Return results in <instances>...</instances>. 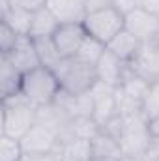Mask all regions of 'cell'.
Wrapping results in <instances>:
<instances>
[{
  "instance_id": "ffe728a7",
  "label": "cell",
  "mask_w": 159,
  "mask_h": 161,
  "mask_svg": "<svg viewBox=\"0 0 159 161\" xmlns=\"http://www.w3.org/2000/svg\"><path fill=\"white\" fill-rule=\"evenodd\" d=\"M105 51H107V45H105V43H101L99 40H96V38H92V36H86L84 41L80 43L77 54H75L73 58H77V60L84 62V64L96 66V64L99 62V58L103 56Z\"/></svg>"
},
{
  "instance_id": "4316f807",
  "label": "cell",
  "mask_w": 159,
  "mask_h": 161,
  "mask_svg": "<svg viewBox=\"0 0 159 161\" xmlns=\"http://www.w3.org/2000/svg\"><path fill=\"white\" fill-rule=\"evenodd\" d=\"M114 0H84V6L88 9V13L92 11H97V9H105V8H111Z\"/></svg>"
},
{
  "instance_id": "8fae6325",
  "label": "cell",
  "mask_w": 159,
  "mask_h": 161,
  "mask_svg": "<svg viewBox=\"0 0 159 161\" xmlns=\"http://www.w3.org/2000/svg\"><path fill=\"white\" fill-rule=\"evenodd\" d=\"M45 8L60 25H82L88 15L84 0H45Z\"/></svg>"
},
{
  "instance_id": "2e32d148",
  "label": "cell",
  "mask_w": 159,
  "mask_h": 161,
  "mask_svg": "<svg viewBox=\"0 0 159 161\" xmlns=\"http://www.w3.org/2000/svg\"><path fill=\"white\" fill-rule=\"evenodd\" d=\"M90 146H92V158H114V159L123 158L120 142L101 129L97 135H94L90 139Z\"/></svg>"
},
{
  "instance_id": "9c48e42d",
  "label": "cell",
  "mask_w": 159,
  "mask_h": 161,
  "mask_svg": "<svg viewBox=\"0 0 159 161\" xmlns=\"http://www.w3.org/2000/svg\"><path fill=\"white\" fill-rule=\"evenodd\" d=\"M129 34H133L140 43L152 41L159 38V17L154 13H148L140 8L133 9L125 15V26Z\"/></svg>"
},
{
  "instance_id": "5b68a950",
  "label": "cell",
  "mask_w": 159,
  "mask_h": 161,
  "mask_svg": "<svg viewBox=\"0 0 159 161\" xmlns=\"http://www.w3.org/2000/svg\"><path fill=\"white\" fill-rule=\"evenodd\" d=\"M84 30L88 36L99 40L101 43L109 45L114 36H118L125 26V15H122L116 8H105V9H97L86 15L84 23H82Z\"/></svg>"
},
{
  "instance_id": "603a6c76",
  "label": "cell",
  "mask_w": 159,
  "mask_h": 161,
  "mask_svg": "<svg viewBox=\"0 0 159 161\" xmlns=\"http://www.w3.org/2000/svg\"><path fill=\"white\" fill-rule=\"evenodd\" d=\"M23 154L25 152L19 139L0 135V161H21Z\"/></svg>"
},
{
  "instance_id": "f546056e",
  "label": "cell",
  "mask_w": 159,
  "mask_h": 161,
  "mask_svg": "<svg viewBox=\"0 0 159 161\" xmlns=\"http://www.w3.org/2000/svg\"><path fill=\"white\" fill-rule=\"evenodd\" d=\"M90 161H122V159H114V158H92Z\"/></svg>"
},
{
  "instance_id": "83f0119b",
  "label": "cell",
  "mask_w": 159,
  "mask_h": 161,
  "mask_svg": "<svg viewBox=\"0 0 159 161\" xmlns=\"http://www.w3.org/2000/svg\"><path fill=\"white\" fill-rule=\"evenodd\" d=\"M58 154H23L21 161H58Z\"/></svg>"
},
{
  "instance_id": "ba28073f",
  "label": "cell",
  "mask_w": 159,
  "mask_h": 161,
  "mask_svg": "<svg viewBox=\"0 0 159 161\" xmlns=\"http://www.w3.org/2000/svg\"><path fill=\"white\" fill-rule=\"evenodd\" d=\"M129 69L148 82L159 80V38L140 43L135 56L127 62Z\"/></svg>"
},
{
  "instance_id": "3957f363",
  "label": "cell",
  "mask_w": 159,
  "mask_h": 161,
  "mask_svg": "<svg viewBox=\"0 0 159 161\" xmlns=\"http://www.w3.org/2000/svg\"><path fill=\"white\" fill-rule=\"evenodd\" d=\"M21 92L36 107L49 105V103L54 101L56 94L60 92V80L49 68L40 66V68L23 75Z\"/></svg>"
},
{
  "instance_id": "f1b7e54d",
  "label": "cell",
  "mask_w": 159,
  "mask_h": 161,
  "mask_svg": "<svg viewBox=\"0 0 159 161\" xmlns=\"http://www.w3.org/2000/svg\"><path fill=\"white\" fill-rule=\"evenodd\" d=\"M139 2V8L148 11V13H154L159 17V0H137Z\"/></svg>"
},
{
  "instance_id": "8992f818",
  "label": "cell",
  "mask_w": 159,
  "mask_h": 161,
  "mask_svg": "<svg viewBox=\"0 0 159 161\" xmlns=\"http://www.w3.org/2000/svg\"><path fill=\"white\" fill-rule=\"evenodd\" d=\"M21 146L25 154H58L62 150V141L56 129L36 122L21 139Z\"/></svg>"
},
{
  "instance_id": "4fadbf2b",
  "label": "cell",
  "mask_w": 159,
  "mask_h": 161,
  "mask_svg": "<svg viewBox=\"0 0 159 161\" xmlns=\"http://www.w3.org/2000/svg\"><path fill=\"white\" fill-rule=\"evenodd\" d=\"M86 36L88 34L82 25H60L52 36V41L64 58H73Z\"/></svg>"
},
{
  "instance_id": "e0dca14e",
  "label": "cell",
  "mask_w": 159,
  "mask_h": 161,
  "mask_svg": "<svg viewBox=\"0 0 159 161\" xmlns=\"http://www.w3.org/2000/svg\"><path fill=\"white\" fill-rule=\"evenodd\" d=\"M32 11L21 9V8H8L2 11V23L8 25L17 36H30V26H32Z\"/></svg>"
},
{
  "instance_id": "9a60e30c",
  "label": "cell",
  "mask_w": 159,
  "mask_h": 161,
  "mask_svg": "<svg viewBox=\"0 0 159 161\" xmlns=\"http://www.w3.org/2000/svg\"><path fill=\"white\" fill-rule=\"evenodd\" d=\"M23 84V73L2 54L0 56V88H2V97L13 96L21 92Z\"/></svg>"
},
{
  "instance_id": "30bf717a",
  "label": "cell",
  "mask_w": 159,
  "mask_h": 161,
  "mask_svg": "<svg viewBox=\"0 0 159 161\" xmlns=\"http://www.w3.org/2000/svg\"><path fill=\"white\" fill-rule=\"evenodd\" d=\"M4 56L23 75L41 66V60H40V56H38V51H36V43H34V40L30 36H21L17 40V43L11 47V51L6 53Z\"/></svg>"
},
{
  "instance_id": "d6986e66",
  "label": "cell",
  "mask_w": 159,
  "mask_h": 161,
  "mask_svg": "<svg viewBox=\"0 0 159 161\" xmlns=\"http://www.w3.org/2000/svg\"><path fill=\"white\" fill-rule=\"evenodd\" d=\"M92 159V146L88 139H73L62 144L58 154V161H90Z\"/></svg>"
},
{
  "instance_id": "44dd1931",
  "label": "cell",
  "mask_w": 159,
  "mask_h": 161,
  "mask_svg": "<svg viewBox=\"0 0 159 161\" xmlns=\"http://www.w3.org/2000/svg\"><path fill=\"white\" fill-rule=\"evenodd\" d=\"M34 43H36V51L41 60V66L49 68L51 71L64 60V56L58 53L52 38H38V40H34Z\"/></svg>"
},
{
  "instance_id": "6da1fadb",
  "label": "cell",
  "mask_w": 159,
  "mask_h": 161,
  "mask_svg": "<svg viewBox=\"0 0 159 161\" xmlns=\"http://www.w3.org/2000/svg\"><path fill=\"white\" fill-rule=\"evenodd\" d=\"M36 111L38 107L30 103L23 92L2 97V135L21 141L36 124Z\"/></svg>"
},
{
  "instance_id": "7c38bea8",
  "label": "cell",
  "mask_w": 159,
  "mask_h": 161,
  "mask_svg": "<svg viewBox=\"0 0 159 161\" xmlns=\"http://www.w3.org/2000/svg\"><path fill=\"white\" fill-rule=\"evenodd\" d=\"M129 68L127 62H123L122 58H118L114 53H111L109 49L103 53V56L99 58V62L96 64V73H97V80H103L114 88H118L123 82L125 75H127Z\"/></svg>"
},
{
  "instance_id": "4dcf8cb0",
  "label": "cell",
  "mask_w": 159,
  "mask_h": 161,
  "mask_svg": "<svg viewBox=\"0 0 159 161\" xmlns=\"http://www.w3.org/2000/svg\"><path fill=\"white\" fill-rule=\"evenodd\" d=\"M122 161H142V159H131V158H122Z\"/></svg>"
},
{
  "instance_id": "ac0fdd59",
  "label": "cell",
  "mask_w": 159,
  "mask_h": 161,
  "mask_svg": "<svg viewBox=\"0 0 159 161\" xmlns=\"http://www.w3.org/2000/svg\"><path fill=\"white\" fill-rule=\"evenodd\" d=\"M139 47H140V41L137 40L133 34H129L125 28L120 32L118 36H114L111 40V43L107 45V49L111 53H114L118 58H122L123 62H129L135 56V53L139 51Z\"/></svg>"
},
{
  "instance_id": "1f68e13d",
  "label": "cell",
  "mask_w": 159,
  "mask_h": 161,
  "mask_svg": "<svg viewBox=\"0 0 159 161\" xmlns=\"http://www.w3.org/2000/svg\"><path fill=\"white\" fill-rule=\"evenodd\" d=\"M142 161H159V159H142Z\"/></svg>"
},
{
  "instance_id": "277c9868",
  "label": "cell",
  "mask_w": 159,
  "mask_h": 161,
  "mask_svg": "<svg viewBox=\"0 0 159 161\" xmlns=\"http://www.w3.org/2000/svg\"><path fill=\"white\" fill-rule=\"evenodd\" d=\"M52 73L60 80V88L69 94H84L97 80L96 66L84 64L77 58H64Z\"/></svg>"
},
{
  "instance_id": "7a4b0ae2",
  "label": "cell",
  "mask_w": 159,
  "mask_h": 161,
  "mask_svg": "<svg viewBox=\"0 0 159 161\" xmlns=\"http://www.w3.org/2000/svg\"><path fill=\"white\" fill-rule=\"evenodd\" d=\"M122 118H123V127H122L118 142L123 158L144 159L146 150L152 141L150 122L144 118L142 113H137L131 116H122Z\"/></svg>"
},
{
  "instance_id": "52a82bcc",
  "label": "cell",
  "mask_w": 159,
  "mask_h": 161,
  "mask_svg": "<svg viewBox=\"0 0 159 161\" xmlns=\"http://www.w3.org/2000/svg\"><path fill=\"white\" fill-rule=\"evenodd\" d=\"M92 99H94V111H92V118L99 125V129L112 120L118 114V105H116V88L103 82V80H96L90 88Z\"/></svg>"
},
{
  "instance_id": "5bb4252c",
  "label": "cell",
  "mask_w": 159,
  "mask_h": 161,
  "mask_svg": "<svg viewBox=\"0 0 159 161\" xmlns=\"http://www.w3.org/2000/svg\"><path fill=\"white\" fill-rule=\"evenodd\" d=\"M60 23L58 19L43 6L38 11H34L32 17V26H30V38L38 40V38H52L54 32L58 30Z\"/></svg>"
},
{
  "instance_id": "7402d4cb",
  "label": "cell",
  "mask_w": 159,
  "mask_h": 161,
  "mask_svg": "<svg viewBox=\"0 0 159 161\" xmlns=\"http://www.w3.org/2000/svg\"><path fill=\"white\" fill-rule=\"evenodd\" d=\"M142 114L148 122L157 120L159 118V80L152 82L146 96H144V101H142Z\"/></svg>"
},
{
  "instance_id": "484cf974",
  "label": "cell",
  "mask_w": 159,
  "mask_h": 161,
  "mask_svg": "<svg viewBox=\"0 0 159 161\" xmlns=\"http://www.w3.org/2000/svg\"><path fill=\"white\" fill-rule=\"evenodd\" d=\"M112 8H116L122 15H127V13H131L133 9L139 8V2L137 0H114Z\"/></svg>"
},
{
  "instance_id": "cb8c5ba5",
  "label": "cell",
  "mask_w": 159,
  "mask_h": 161,
  "mask_svg": "<svg viewBox=\"0 0 159 161\" xmlns=\"http://www.w3.org/2000/svg\"><path fill=\"white\" fill-rule=\"evenodd\" d=\"M45 6V0H8V2H0V9L6 11L8 8H21L26 11H38L40 8Z\"/></svg>"
},
{
  "instance_id": "d4e9b609",
  "label": "cell",
  "mask_w": 159,
  "mask_h": 161,
  "mask_svg": "<svg viewBox=\"0 0 159 161\" xmlns=\"http://www.w3.org/2000/svg\"><path fill=\"white\" fill-rule=\"evenodd\" d=\"M21 36H17L8 25H4L2 23V28H0V51H2V54H6V53H9L11 51V47L17 43Z\"/></svg>"
}]
</instances>
